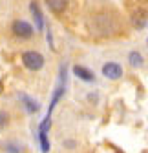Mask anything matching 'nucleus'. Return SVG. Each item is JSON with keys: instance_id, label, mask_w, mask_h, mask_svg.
Here are the masks:
<instances>
[{"instance_id": "obj_6", "label": "nucleus", "mask_w": 148, "mask_h": 153, "mask_svg": "<svg viewBox=\"0 0 148 153\" xmlns=\"http://www.w3.org/2000/svg\"><path fill=\"white\" fill-rule=\"evenodd\" d=\"M73 73H75L81 80H86V82H91V80L95 79L93 73H91L90 69H86L84 66H75V68H73Z\"/></svg>"}, {"instance_id": "obj_2", "label": "nucleus", "mask_w": 148, "mask_h": 153, "mask_svg": "<svg viewBox=\"0 0 148 153\" xmlns=\"http://www.w3.org/2000/svg\"><path fill=\"white\" fill-rule=\"evenodd\" d=\"M13 33L18 38H29L33 35V26L26 20H15L13 22Z\"/></svg>"}, {"instance_id": "obj_5", "label": "nucleus", "mask_w": 148, "mask_h": 153, "mask_svg": "<svg viewBox=\"0 0 148 153\" xmlns=\"http://www.w3.org/2000/svg\"><path fill=\"white\" fill-rule=\"evenodd\" d=\"M29 9H31V13H33V18H35V26H37V29L42 31V29H44V20H42V13H40L39 4H37V2H31V4H29Z\"/></svg>"}, {"instance_id": "obj_10", "label": "nucleus", "mask_w": 148, "mask_h": 153, "mask_svg": "<svg viewBox=\"0 0 148 153\" xmlns=\"http://www.w3.org/2000/svg\"><path fill=\"white\" fill-rule=\"evenodd\" d=\"M7 122H9V115H7L6 111H0V129L6 128V126H7Z\"/></svg>"}, {"instance_id": "obj_12", "label": "nucleus", "mask_w": 148, "mask_h": 153, "mask_svg": "<svg viewBox=\"0 0 148 153\" xmlns=\"http://www.w3.org/2000/svg\"><path fill=\"white\" fill-rule=\"evenodd\" d=\"M40 146H42L44 153L49 149V142H48V137H46V133H40Z\"/></svg>"}, {"instance_id": "obj_11", "label": "nucleus", "mask_w": 148, "mask_h": 153, "mask_svg": "<svg viewBox=\"0 0 148 153\" xmlns=\"http://www.w3.org/2000/svg\"><path fill=\"white\" fill-rule=\"evenodd\" d=\"M49 126H51V117L48 115V117L42 120V124H40V133H46V131L49 129Z\"/></svg>"}, {"instance_id": "obj_4", "label": "nucleus", "mask_w": 148, "mask_h": 153, "mask_svg": "<svg viewBox=\"0 0 148 153\" xmlns=\"http://www.w3.org/2000/svg\"><path fill=\"white\" fill-rule=\"evenodd\" d=\"M2 149L4 153H26L24 144H20L18 140H6L2 144Z\"/></svg>"}, {"instance_id": "obj_7", "label": "nucleus", "mask_w": 148, "mask_h": 153, "mask_svg": "<svg viewBox=\"0 0 148 153\" xmlns=\"http://www.w3.org/2000/svg\"><path fill=\"white\" fill-rule=\"evenodd\" d=\"M46 4L53 13H62L68 6V0H46Z\"/></svg>"}, {"instance_id": "obj_9", "label": "nucleus", "mask_w": 148, "mask_h": 153, "mask_svg": "<svg viewBox=\"0 0 148 153\" xmlns=\"http://www.w3.org/2000/svg\"><path fill=\"white\" fill-rule=\"evenodd\" d=\"M128 62H130L132 68H141L144 60H143V55L139 51H132L130 55H128Z\"/></svg>"}, {"instance_id": "obj_1", "label": "nucleus", "mask_w": 148, "mask_h": 153, "mask_svg": "<svg viewBox=\"0 0 148 153\" xmlns=\"http://www.w3.org/2000/svg\"><path fill=\"white\" fill-rule=\"evenodd\" d=\"M22 62H24V66H26L28 69L39 71V69H42V66H44V56H42L39 51H26V53L22 55Z\"/></svg>"}, {"instance_id": "obj_3", "label": "nucleus", "mask_w": 148, "mask_h": 153, "mask_svg": "<svg viewBox=\"0 0 148 153\" xmlns=\"http://www.w3.org/2000/svg\"><path fill=\"white\" fill-rule=\"evenodd\" d=\"M102 75L110 80H119L123 76V68L117 62H106L102 66Z\"/></svg>"}, {"instance_id": "obj_8", "label": "nucleus", "mask_w": 148, "mask_h": 153, "mask_svg": "<svg viewBox=\"0 0 148 153\" xmlns=\"http://www.w3.org/2000/svg\"><path fill=\"white\" fill-rule=\"evenodd\" d=\"M20 100L24 102V106H26V109H28L29 113H37V111H39V108H40L31 97H28V95H24V93L20 95Z\"/></svg>"}]
</instances>
